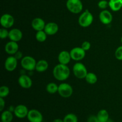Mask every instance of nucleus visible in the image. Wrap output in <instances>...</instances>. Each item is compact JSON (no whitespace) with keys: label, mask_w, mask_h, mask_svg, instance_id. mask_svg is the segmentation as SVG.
<instances>
[{"label":"nucleus","mask_w":122,"mask_h":122,"mask_svg":"<svg viewBox=\"0 0 122 122\" xmlns=\"http://www.w3.org/2000/svg\"><path fill=\"white\" fill-rule=\"evenodd\" d=\"M121 42H122V38H121Z\"/></svg>","instance_id":"37"},{"label":"nucleus","mask_w":122,"mask_h":122,"mask_svg":"<svg viewBox=\"0 0 122 122\" xmlns=\"http://www.w3.org/2000/svg\"><path fill=\"white\" fill-rule=\"evenodd\" d=\"M48 63L45 60H40L36 63L35 70L38 72H44L48 68Z\"/></svg>","instance_id":"20"},{"label":"nucleus","mask_w":122,"mask_h":122,"mask_svg":"<svg viewBox=\"0 0 122 122\" xmlns=\"http://www.w3.org/2000/svg\"><path fill=\"white\" fill-rule=\"evenodd\" d=\"M99 19L103 25H108L113 21V15L107 10H104L99 14Z\"/></svg>","instance_id":"12"},{"label":"nucleus","mask_w":122,"mask_h":122,"mask_svg":"<svg viewBox=\"0 0 122 122\" xmlns=\"http://www.w3.org/2000/svg\"><path fill=\"white\" fill-rule=\"evenodd\" d=\"M71 58L70 52L67 51H62L59 53L58 60L59 63L64 65H67L71 61Z\"/></svg>","instance_id":"17"},{"label":"nucleus","mask_w":122,"mask_h":122,"mask_svg":"<svg viewBox=\"0 0 122 122\" xmlns=\"http://www.w3.org/2000/svg\"><path fill=\"white\" fill-rule=\"evenodd\" d=\"M36 63L35 59L31 56H25L21 60V66L26 70L33 71L35 70Z\"/></svg>","instance_id":"5"},{"label":"nucleus","mask_w":122,"mask_h":122,"mask_svg":"<svg viewBox=\"0 0 122 122\" xmlns=\"http://www.w3.org/2000/svg\"><path fill=\"white\" fill-rule=\"evenodd\" d=\"M45 21L40 17H36L32 20L31 26L32 27L36 32L40 30H44L45 27Z\"/></svg>","instance_id":"15"},{"label":"nucleus","mask_w":122,"mask_h":122,"mask_svg":"<svg viewBox=\"0 0 122 122\" xmlns=\"http://www.w3.org/2000/svg\"><path fill=\"white\" fill-rule=\"evenodd\" d=\"M8 35H9V31L7 30V29L2 27L0 29V38L1 39H5L8 38Z\"/></svg>","instance_id":"28"},{"label":"nucleus","mask_w":122,"mask_h":122,"mask_svg":"<svg viewBox=\"0 0 122 122\" xmlns=\"http://www.w3.org/2000/svg\"><path fill=\"white\" fill-rule=\"evenodd\" d=\"M107 122H113V120H112V119H109V120H108V121H107Z\"/></svg>","instance_id":"36"},{"label":"nucleus","mask_w":122,"mask_h":122,"mask_svg":"<svg viewBox=\"0 0 122 122\" xmlns=\"http://www.w3.org/2000/svg\"><path fill=\"white\" fill-rule=\"evenodd\" d=\"M98 7L99 8L102 10H106L107 7H109L108 6V2L106 0H101L98 3Z\"/></svg>","instance_id":"29"},{"label":"nucleus","mask_w":122,"mask_h":122,"mask_svg":"<svg viewBox=\"0 0 122 122\" xmlns=\"http://www.w3.org/2000/svg\"><path fill=\"white\" fill-rule=\"evenodd\" d=\"M29 111V110L26 106L23 104H19L15 107L13 113L16 117L19 119H24L27 117Z\"/></svg>","instance_id":"10"},{"label":"nucleus","mask_w":122,"mask_h":122,"mask_svg":"<svg viewBox=\"0 0 122 122\" xmlns=\"http://www.w3.org/2000/svg\"><path fill=\"white\" fill-rule=\"evenodd\" d=\"M86 82L90 85H94L97 83L98 81V77L97 75L94 73H88L87 75L86 76L85 78Z\"/></svg>","instance_id":"23"},{"label":"nucleus","mask_w":122,"mask_h":122,"mask_svg":"<svg viewBox=\"0 0 122 122\" xmlns=\"http://www.w3.org/2000/svg\"><path fill=\"white\" fill-rule=\"evenodd\" d=\"M73 89L72 86L67 83H62L58 85V93L61 97L69 98L72 95Z\"/></svg>","instance_id":"6"},{"label":"nucleus","mask_w":122,"mask_h":122,"mask_svg":"<svg viewBox=\"0 0 122 122\" xmlns=\"http://www.w3.org/2000/svg\"><path fill=\"white\" fill-rule=\"evenodd\" d=\"M84 51H87L88 50H90L91 47V44L88 41H84L82 44V45L81 46Z\"/></svg>","instance_id":"31"},{"label":"nucleus","mask_w":122,"mask_h":122,"mask_svg":"<svg viewBox=\"0 0 122 122\" xmlns=\"http://www.w3.org/2000/svg\"></svg>","instance_id":"38"},{"label":"nucleus","mask_w":122,"mask_h":122,"mask_svg":"<svg viewBox=\"0 0 122 122\" xmlns=\"http://www.w3.org/2000/svg\"><path fill=\"white\" fill-rule=\"evenodd\" d=\"M52 73L55 79L59 81H64L69 78L70 70L67 65L59 63L54 67Z\"/></svg>","instance_id":"1"},{"label":"nucleus","mask_w":122,"mask_h":122,"mask_svg":"<svg viewBox=\"0 0 122 122\" xmlns=\"http://www.w3.org/2000/svg\"><path fill=\"white\" fill-rule=\"evenodd\" d=\"M108 6L113 11H118L122 8V0H110Z\"/></svg>","instance_id":"19"},{"label":"nucleus","mask_w":122,"mask_h":122,"mask_svg":"<svg viewBox=\"0 0 122 122\" xmlns=\"http://www.w3.org/2000/svg\"><path fill=\"white\" fill-rule=\"evenodd\" d=\"M23 37L22 32L20 29L17 28L12 29L11 30L9 31V35L8 38L11 41L14 42H19Z\"/></svg>","instance_id":"16"},{"label":"nucleus","mask_w":122,"mask_h":122,"mask_svg":"<svg viewBox=\"0 0 122 122\" xmlns=\"http://www.w3.org/2000/svg\"><path fill=\"white\" fill-rule=\"evenodd\" d=\"M114 56H115L116 59H117L118 60L122 61V45L119 46L116 49L115 53H114Z\"/></svg>","instance_id":"30"},{"label":"nucleus","mask_w":122,"mask_h":122,"mask_svg":"<svg viewBox=\"0 0 122 122\" xmlns=\"http://www.w3.org/2000/svg\"><path fill=\"white\" fill-rule=\"evenodd\" d=\"M71 60L75 61H81L85 58L86 51H84L81 47H75L71 49L70 51Z\"/></svg>","instance_id":"7"},{"label":"nucleus","mask_w":122,"mask_h":122,"mask_svg":"<svg viewBox=\"0 0 122 122\" xmlns=\"http://www.w3.org/2000/svg\"><path fill=\"white\" fill-rule=\"evenodd\" d=\"M94 17L89 10H86L80 15L78 19L79 25L82 27H88L92 25Z\"/></svg>","instance_id":"2"},{"label":"nucleus","mask_w":122,"mask_h":122,"mask_svg":"<svg viewBox=\"0 0 122 122\" xmlns=\"http://www.w3.org/2000/svg\"><path fill=\"white\" fill-rule=\"evenodd\" d=\"M87 122H100L97 116L95 115H91L88 118Z\"/></svg>","instance_id":"32"},{"label":"nucleus","mask_w":122,"mask_h":122,"mask_svg":"<svg viewBox=\"0 0 122 122\" xmlns=\"http://www.w3.org/2000/svg\"><path fill=\"white\" fill-rule=\"evenodd\" d=\"M17 66V60L14 56H9L5 61L4 67L6 70L10 72L13 71Z\"/></svg>","instance_id":"11"},{"label":"nucleus","mask_w":122,"mask_h":122,"mask_svg":"<svg viewBox=\"0 0 122 122\" xmlns=\"http://www.w3.org/2000/svg\"><path fill=\"white\" fill-rule=\"evenodd\" d=\"M58 25L56 23L50 22L46 24L44 30L48 35H54L58 32Z\"/></svg>","instance_id":"18"},{"label":"nucleus","mask_w":122,"mask_h":122,"mask_svg":"<svg viewBox=\"0 0 122 122\" xmlns=\"http://www.w3.org/2000/svg\"><path fill=\"white\" fill-rule=\"evenodd\" d=\"M66 7L73 14H79L83 10V4L81 0H67Z\"/></svg>","instance_id":"3"},{"label":"nucleus","mask_w":122,"mask_h":122,"mask_svg":"<svg viewBox=\"0 0 122 122\" xmlns=\"http://www.w3.org/2000/svg\"><path fill=\"white\" fill-rule=\"evenodd\" d=\"M13 119V112L10 110H5L2 112L1 120L2 122H11Z\"/></svg>","instance_id":"22"},{"label":"nucleus","mask_w":122,"mask_h":122,"mask_svg":"<svg viewBox=\"0 0 122 122\" xmlns=\"http://www.w3.org/2000/svg\"><path fill=\"white\" fill-rule=\"evenodd\" d=\"M64 122H78V118L76 114L73 113H69L64 116L63 119Z\"/></svg>","instance_id":"26"},{"label":"nucleus","mask_w":122,"mask_h":122,"mask_svg":"<svg viewBox=\"0 0 122 122\" xmlns=\"http://www.w3.org/2000/svg\"><path fill=\"white\" fill-rule=\"evenodd\" d=\"M47 35L46 32L44 30H40L36 32L35 35V38L37 41L39 42H44L46 40Z\"/></svg>","instance_id":"25"},{"label":"nucleus","mask_w":122,"mask_h":122,"mask_svg":"<svg viewBox=\"0 0 122 122\" xmlns=\"http://www.w3.org/2000/svg\"><path fill=\"white\" fill-rule=\"evenodd\" d=\"M73 72L75 77L80 79L85 78L88 73L85 66L80 62H77L74 64L73 67Z\"/></svg>","instance_id":"4"},{"label":"nucleus","mask_w":122,"mask_h":122,"mask_svg":"<svg viewBox=\"0 0 122 122\" xmlns=\"http://www.w3.org/2000/svg\"><path fill=\"white\" fill-rule=\"evenodd\" d=\"M5 105V102L4 98L0 97V111L1 112H3L4 109Z\"/></svg>","instance_id":"33"},{"label":"nucleus","mask_w":122,"mask_h":122,"mask_svg":"<svg viewBox=\"0 0 122 122\" xmlns=\"http://www.w3.org/2000/svg\"><path fill=\"white\" fill-rule=\"evenodd\" d=\"M58 86L54 82L48 83L46 86V91L50 94H54L58 92Z\"/></svg>","instance_id":"24"},{"label":"nucleus","mask_w":122,"mask_h":122,"mask_svg":"<svg viewBox=\"0 0 122 122\" xmlns=\"http://www.w3.org/2000/svg\"><path fill=\"white\" fill-rule=\"evenodd\" d=\"M97 116L100 122H107L110 119L109 113L105 109L100 110L98 112Z\"/></svg>","instance_id":"21"},{"label":"nucleus","mask_w":122,"mask_h":122,"mask_svg":"<svg viewBox=\"0 0 122 122\" xmlns=\"http://www.w3.org/2000/svg\"><path fill=\"white\" fill-rule=\"evenodd\" d=\"M10 89L7 86H2L0 87V97L5 98L9 95Z\"/></svg>","instance_id":"27"},{"label":"nucleus","mask_w":122,"mask_h":122,"mask_svg":"<svg viewBox=\"0 0 122 122\" xmlns=\"http://www.w3.org/2000/svg\"><path fill=\"white\" fill-rule=\"evenodd\" d=\"M19 46L17 42L11 41L7 42L5 46V51L8 54L14 55L19 51Z\"/></svg>","instance_id":"14"},{"label":"nucleus","mask_w":122,"mask_h":122,"mask_svg":"<svg viewBox=\"0 0 122 122\" xmlns=\"http://www.w3.org/2000/svg\"><path fill=\"white\" fill-rule=\"evenodd\" d=\"M27 119L29 122H42L43 116L38 110L32 109L29 111Z\"/></svg>","instance_id":"9"},{"label":"nucleus","mask_w":122,"mask_h":122,"mask_svg":"<svg viewBox=\"0 0 122 122\" xmlns=\"http://www.w3.org/2000/svg\"><path fill=\"white\" fill-rule=\"evenodd\" d=\"M52 122H63V119H59V118H58V119H54V120L52 121Z\"/></svg>","instance_id":"35"},{"label":"nucleus","mask_w":122,"mask_h":122,"mask_svg":"<svg viewBox=\"0 0 122 122\" xmlns=\"http://www.w3.org/2000/svg\"><path fill=\"white\" fill-rule=\"evenodd\" d=\"M14 57H15L17 60H19V59H22L23 58V53L20 51H18L16 53L14 54Z\"/></svg>","instance_id":"34"},{"label":"nucleus","mask_w":122,"mask_h":122,"mask_svg":"<svg viewBox=\"0 0 122 122\" xmlns=\"http://www.w3.org/2000/svg\"><path fill=\"white\" fill-rule=\"evenodd\" d=\"M0 23L4 28H10L14 24V17L8 13L3 14L0 19Z\"/></svg>","instance_id":"8"},{"label":"nucleus","mask_w":122,"mask_h":122,"mask_svg":"<svg viewBox=\"0 0 122 122\" xmlns=\"http://www.w3.org/2000/svg\"><path fill=\"white\" fill-rule=\"evenodd\" d=\"M19 85L24 89H29L32 86V81L30 77L26 75H22L18 79Z\"/></svg>","instance_id":"13"}]
</instances>
